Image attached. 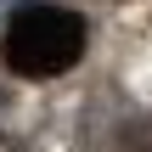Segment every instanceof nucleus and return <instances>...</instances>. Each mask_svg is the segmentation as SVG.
<instances>
[{
    "label": "nucleus",
    "mask_w": 152,
    "mask_h": 152,
    "mask_svg": "<svg viewBox=\"0 0 152 152\" xmlns=\"http://www.w3.org/2000/svg\"><path fill=\"white\" fill-rule=\"evenodd\" d=\"M0 113H6V102H0Z\"/></svg>",
    "instance_id": "f03ea898"
},
{
    "label": "nucleus",
    "mask_w": 152,
    "mask_h": 152,
    "mask_svg": "<svg viewBox=\"0 0 152 152\" xmlns=\"http://www.w3.org/2000/svg\"><path fill=\"white\" fill-rule=\"evenodd\" d=\"M85 17L68 6H23L6 34H0V56L11 73L23 79H56L85 56Z\"/></svg>",
    "instance_id": "f257e3e1"
}]
</instances>
